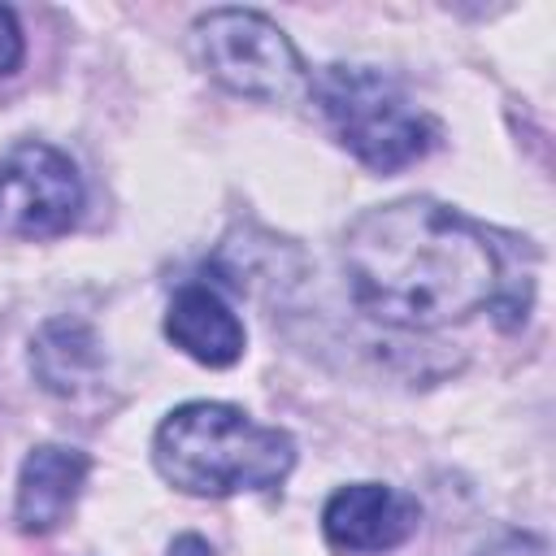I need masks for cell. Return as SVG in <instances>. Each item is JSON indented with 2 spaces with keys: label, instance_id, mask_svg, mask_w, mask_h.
<instances>
[{
  "label": "cell",
  "instance_id": "cell-1",
  "mask_svg": "<svg viewBox=\"0 0 556 556\" xmlns=\"http://www.w3.org/2000/svg\"><path fill=\"white\" fill-rule=\"evenodd\" d=\"M352 300L395 330H439L504 304V261L465 213L404 195L365 208L343 230Z\"/></svg>",
  "mask_w": 556,
  "mask_h": 556
},
{
  "label": "cell",
  "instance_id": "cell-2",
  "mask_svg": "<svg viewBox=\"0 0 556 556\" xmlns=\"http://www.w3.org/2000/svg\"><path fill=\"white\" fill-rule=\"evenodd\" d=\"M152 465L182 495L226 500L243 491H274L295 465V443L287 430L261 426L235 404L191 400L156 426Z\"/></svg>",
  "mask_w": 556,
  "mask_h": 556
},
{
  "label": "cell",
  "instance_id": "cell-3",
  "mask_svg": "<svg viewBox=\"0 0 556 556\" xmlns=\"http://www.w3.org/2000/svg\"><path fill=\"white\" fill-rule=\"evenodd\" d=\"M308 91L330 135L374 174H395L421 161L439 139L434 117L369 65H321L308 78Z\"/></svg>",
  "mask_w": 556,
  "mask_h": 556
},
{
  "label": "cell",
  "instance_id": "cell-4",
  "mask_svg": "<svg viewBox=\"0 0 556 556\" xmlns=\"http://www.w3.org/2000/svg\"><path fill=\"white\" fill-rule=\"evenodd\" d=\"M195 61L230 96L287 104L308 87L304 61L287 30L256 9H208L191 26Z\"/></svg>",
  "mask_w": 556,
  "mask_h": 556
},
{
  "label": "cell",
  "instance_id": "cell-5",
  "mask_svg": "<svg viewBox=\"0 0 556 556\" xmlns=\"http://www.w3.org/2000/svg\"><path fill=\"white\" fill-rule=\"evenodd\" d=\"M83 178L74 161L39 139H26L0 161V226L22 239H56L78 222Z\"/></svg>",
  "mask_w": 556,
  "mask_h": 556
},
{
  "label": "cell",
  "instance_id": "cell-6",
  "mask_svg": "<svg viewBox=\"0 0 556 556\" xmlns=\"http://www.w3.org/2000/svg\"><path fill=\"white\" fill-rule=\"evenodd\" d=\"M417 500L387 482H348L321 508V534L339 556L391 552L417 530Z\"/></svg>",
  "mask_w": 556,
  "mask_h": 556
},
{
  "label": "cell",
  "instance_id": "cell-7",
  "mask_svg": "<svg viewBox=\"0 0 556 556\" xmlns=\"http://www.w3.org/2000/svg\"><path fill=\"white\" fill-rule=\"evenodd\" d=\"M87 452L65 447V443H39L26 452L22 473H17V500H13V521L22 534H48L56 530L70 508L78 504V491L87 482Z\"/></svg>",
  "mask_w": 556,
  "mask_h": 556
},
{
  "label": "cell",
  "instance_id": "cell-8",
  "mask_svg": "<svg viewBox=\"0 0 556 556\" xmlns=\"http://www.w3.org/2000/svg\"><path fill=\"white\" fill-rule=\"evenodd\" d=\"M165 334L178 352H187L191 361H200L208 369L235 365L243 356V343H248L235 308L204 282L174 291V300L165 308Z\"/></svg>",
  "mask_w": 556,
  "mask_h": 556
},
{
  "label": "cell",
  "instance_id": "cell-9",
  "mask_svg": "<svg viewBox=\"0 0 556 556\" xmlns=\"http://www.w3.org/2000/svg\"><path fill=\"white\" fill-rule=\"evenodd\" d=\"M30 369L43 391L52 395H78L91 387L104 369V348L96 330L78 317H52L43 330L30 339Z\"/></svg>",
  "mask_w": 556,
  "mask_h": 556
},
{
  "label": "cell",
  "instance_id": "cell-10",
  "mask_svg": "<svg viewBox=\"0 0 556 556\" xmlns=\"http://www.w3.org/2000/svg\"><path fill=\"white\" fill-rule=\"evenodd\" d=\"M22 52H26V39H22L17 13L9 4H0V74H13L22 65Z\"/></svg>",
  "mask_w": 556,
  "mask_h": 556
},
{
  "label": "cell",
  "instance_id": "cell-11",
  "mask_svg": "<svg viewBox=\"0 0 556 556\" xmlns=\"http://www.w3.org/2000/svg\"><path fill=\"white\" fill-rule=\"evenodd\" d=\"M165 556H213V547H208V539H200V534H178Z\"/></svg>",
  "mask_w": 556,
  "mask_h": 556
}]
</instances>
